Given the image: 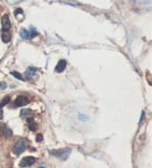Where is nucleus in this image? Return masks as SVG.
Instances as JSON below:
<instances>
[{
  "instance_id": "10",
  "label": "nucleus",
  "mask_w": 152,
  "mask_h": 168,
  "mask_svg": "<svg viewBox=\"0 0 152 168\" xmlns=\"http://www.w3.org/2000/svg\"><path fill=\"white\" fill-rule=\"evenodd\" d=\"M11 37H12V35L9 34L8 32H2L1 33V39H2V42H5V43H8L9 41H11Z\"/></svg>"
},
{
  "instance_id": "6",
  "label": "nucleus",
  "mask_w": 152,
  "mask_h": 168,
  "mask_svg": "<svg viewBox=\"0 0 152 168\" xmlns=\"http://www.w3.org/2000/svg\"><path fill=\"white\" fill-rule=\"evenodd\" d=\"M17 106H25L28 104V98L25 97V96H19L17 99H15V103H14Z\"/></svg>"
},
{
  "instance_id": "1",
  "label": "nucleus",
  "mask_w": 152,
  "mask_h": 168,
  "mask_svg": "<svg viewBox=\"0 0 152 168\" xmlns=\"http://www.w3.org/2000/svg\"><path fill=\"white\" fill-rule=\"evenodd\" d=\"M27 147H28V140L27 139H20L13 146V153L15 155H19V154H21L24 151L26 150Z\"/></svg>"
},
{
  "instance_id": "5",
  "label": "nucleus",
  "mask_w": 152,
  "mask_h": 168,
  "mask_svg": "<svg viewBox=\"0 0 152 168\" xmlns=\"http://www.w3.org/2000/svg\"><path fill=\"white\" fill-rule=\"evenodd\" d=\"M1 25H2V29L5 32H8V29L11 28V21H9L8 15H4L1 19Z\"/></svg>"
},
{
  "instance_id": "9",
  "label": "nucleus",
  "mask_w": 152,
  "mask_h": 168,
  "mask_svg": "<svg viewBox=\"0 0 152 168\" xmlns=\"http://www.w3.org/2000/svg\"><path fill=\"white\" fill-rule=\"evenodd\" d=\"M27 124H28V128L31 130V131H36V128H37V125L36 123L34 122V119L33 118H29V119H27Z\"/></svg>"
},
{
  "instance_id": "3",
  "label": "nucleus",
  "mask_w": 152,
  "mask_h": 168,
  "mask_svg": "<svg viewBox=\"0 0 152 168\" xmlns=\"http://www.w3.org/2000/svg\"><path fill=\"white\" fill-rule=\"evenodd\" d=\"M36 161V159L34 157H26L24 159L20 160V167H28V166H32L34 162Z\"/></svg>"
},
{
  "instance_id": "2",
  "label": "nucleus",
  "mask_w": 152,
  "mask_h": 168,
  "mask_svg": "<svg viewBox=\"0 0 152 168\" xmlns=\"http://www.w3.org/2000/svg\"><path fill=\"white\" fill-rule=\"evenodd\" d=\"M70 152H72L70 148L54 150V151H50V154L54 155V157H56V158H59V159H61V160H67L68 159V157L70 155Z\"/></svg>"
},
{
  "instance_id": "8",
  "label": "nucleus",
  "mask_w": 152,
  "mask_h": 168,
  "mask_svg": "<svg viewBox=\"0 0 152 168\" xmlns=\"http://www.w3.org/2000/svg\"><path fill=\"white\" fill-rule=\"evenodd\" d=\"M20 116L22 118H26V119H29V118H33V111L29 110V109H25L20 112Z\"/></svg>"
},
{
  "instance_id": "15",
  "label": "nucleus",
  "mask_w": 152,
  "mask_h": 168,
  "mask_svg": "<svg viewBox=\"0 0 152 168\" xmlns=\"http://www.w3.org/2000/svg\"><path fill=\"white\" fill-rule=\"evenodd\" d=\"M36 35V30L35 28H31V34H29V36L32 37V36H35Z\"/></svg>"
},
{
  "instance_id": "18",
  "label": "nucleus",
  "mask_w": 152,
  "mask_h": 168,
  "mask_svg": "<svg viewBox=\"0 0 152 168\" xmlns=\"http://www.w3.org/2000/svg\"><path fill=\"white\" fill-rule=\"evenodd\" d=\"M21 13H22V9L21 8H18L15 11V14H21Z\"/></svg>"
},
{
  "instance_id": "4",
  "label": "nucleus",
  "mask_w": 152,
  "mask_h": 168,
  "mask_svg": "<svg viewBox=\"0 0 152 168\" xmlns=\"http://www.w3.org/2000/svg\"><path fill=\"white\" fill-rule=\"evenodd\" d=\"M12 131H11V128H9L8 126H6V125H2L1 127H0V135H2V137H5V138H9V137H12Z\"/></svg>"
},
{
  "instance_id": "11",
  "label": "nucleus",
  "mask_w": 152,
  "mask_h": 168,
  "mask_svg": "<svg viewBox=\"0 0 152 168\" xmlns=\"http://www.w3.org/2000/svg\"><path fill=\"white\" fill-rule=\"evenodd\" d=\"M20 36H21V39H28V37H29L28 29H25V28L20 29Z\"/></svg>"
},
{
  "instance_id": "7",
  "label": "nucleus",
  "mask_w": 152,
  "mask_h": 168,
  "mask_svg": "<svg viewBox=\"0 0 152 168\" xmlns=\"http://www.w3.org/2000/svg\"><path fill=\"white\" fill-rule=\"evenodd\" d=\"M66 67H67V62L64 60H61V61H59V63H57V65L55 68V71L56 72H62L66 69Z\"/></svg>"
},
{
  "instance_id": "14",
  "label": "nucleus",
  "mask_w": 152,
  "mask_h": 168,
  "mask_svg": "<svg viewBox=\"0 0 152 168\" xmlns=\"http://www.w3.org/2000/svg\"><path fill=\"white\" fill-rule=\"evenodd\" d=\"M11 74L15 77V78H18V80H20V81H25V77L21 75V74H19L18 71H11Z\"/></svg>"
},
{
  "instance_id": "13",
  "label": "nucleus",
  "mask_w": 152,
  "mask_h": 168,
  "mask_svg": "<svg viewBox=\"0 0 152 168\" xmlns=\"http://www.w3.org/2000/svg\"><path fill=\"white\" fill-rule=\"evenodd\" d=\"M9 100H11V97L9 96H5V97L0 100V107H2V106H5L6 104H8Z\"/></svg>"
},
{
  "instance_id": "12",
  "label": "nucleus",
  "mask_w": 152,
  "mask_h": 168,
  "mask_svg": "<svg viewBox=\"0 0 152 168\" xmlns=\"http://www.w3.org/2000/svg\"><path fill=\"white\" fill-rule=\"evenodd\" d=\"M35 70L36 69H34L33 67H31V68H28L26 71V76L28 77V78H31V77H33L34 76V74H35Z\"/></svg>"
},
{
  "instance_id": "19",
  "label": "nucleus",
  "mask_w": 152,
  "mask_h": 168,
  "mask_svg": "<svg viewBox=\"0 0 152 168\" xmlns=\"http://www.w3.org/2000/svg\"><path fill=\"white\" fill-rule=\"evenodd\" d=\"M2 117H4V113H2V111H0V119H2Z\"/></svg>"
},
{
  "instance_id": "20",
  "label": "nucleus",
  "mask_w": 152,
  "mask_h": 168,
  "mask_svg": "<svg viewBox=\"0 0 152 168\" xmlns=\"http://www.w3.org/2000/svg\"><path fill=\"white\" fill-rule=\"evenodd\" d=\"M39 168H45V167H39Z\"/></svg>"
},
{
  "instance_id": "17",
  "label": "nucleus",
  "mask_w": 152,
  "mask_h": 168,
  "mask_svg": "<svg viewBox=\"0 0 152 168\" xmlns=\"http://www.w3.org/2000/svg\"><path fill=\"white\" fill-rule=\"evenodd\" d=\"M36 141H39V142L42 141V134H37V135H36Z\"/></svg>"
},
{
  "instance_id": "16",
  "label": "nucleus",
  "mask_w": 152,
  "mask_h": 168,
  "mask_svg": "<svg viewBox=\"0 0 152 168\" xmlns=\"http://www.w3.org/2000/svg\"><path fill=\"white\" fill-rule=\"evenodd\" d=\"M6 83H4V82H0V90H4V89H6Z\"/></svg>"
}]
</instances>
